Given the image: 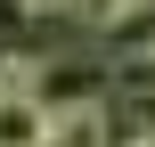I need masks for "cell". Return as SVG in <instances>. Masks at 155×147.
I'll list each match as a JSON object with an SVG mask.
<instances>
[{"label":"cell","mask_w":155,"mask_h":147,"mask_svg":"<svg viewBox=\"0 0 155 147\" xmlns=\"http://www.w3.org/2000/svg\"><path fill=\"white\" fill-rule=\"evenodd\" d=\"M25 98L41 115H82V106H114V57L90 49H33V82Z\"/></svg>","instance_id":"6da1fadb"},{"label":"cell","mask_w":155,"mask_h":147,"mask_svg":"<svg viewBox=\"0 0 155 147\" xmlns=\"http://www.w3.org/2000/svg\"><path fill=\"white\" fill-rule=\"evenodd\" d=\"M41 147H114V106H82V115H49Z\"/></svg>","instance_id":"7a4b0ae2"},{"label":"cell","mask_w":155,"mask_h":147,"mask_svg":"<svg viewBox=\"0 0 155 147\" xmlns=\"http://www.w3.org/2000/svg\"><path fill=\"white\" fill-rule=\"evenodd\" d=\"M41 139H49V115L25 90H0V147H41Z\"/></svg>","instance_id":"3957f363"},{"label":"cell","mask_w":155,"mask_h":147,"mask_svg":"<svg viewBox=\"0 0 155 147\" xmlns=\"http://www.w3.org/2000/svg\"><path fill=\"white\" fill-rule=\"evenodd\" d=\"M25 8V25H57V16H74V0H16Z\"/></svg>","instance_id":"277c9868"},{"label":"cell","mask_w":155,"mask_h":147,"mask_svg":"<svg viewBox=\"0 0 155 147\" xmlns=\"http://www.w3.org/2000/svg\"><path fill=\"white\" fill-rule=\"evenodd\" d=\"M8 25H25V8H16V0H0V33H8Z\"/></svg>","instance_id":"5b68a950"},{"label":"cell","mask_w":155,"mask_h":147,"mask_svg":"<svg viewBox=\"0 0 155 147\" xmlns=\"http://www.w3.org/2000/svg\"><path fill=\"white\" fill-rule=\"evenodd\" d=\"M123 147H155V131H123Z\"/></svg>","instance_id":"8992f818"}]
</instances>
